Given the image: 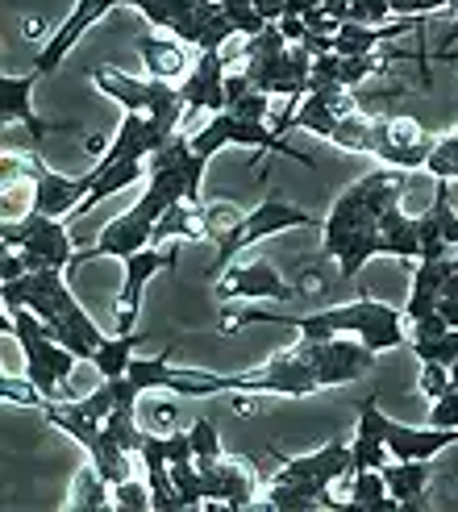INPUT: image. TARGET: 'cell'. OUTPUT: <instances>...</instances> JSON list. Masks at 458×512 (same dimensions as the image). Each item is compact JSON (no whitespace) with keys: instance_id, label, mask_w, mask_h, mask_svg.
<instances>
[{"instance_id":"cell-7","label":"cell","mask_w":458,"mask_h":512,"mask_svg":"<svg viewBox=\"0 0 458 512\" xmlns=\"http://www.w3.org/2000/svg\"><path fill=\"white\" fill-rule=\"evenodd\" d=\"M296 354L317 371L321 388H338V383L359 379L375 363V350L363 338H354V334H338V338H325V342L300 338L296 342Z\"/></svg>"},{"instance_id":"cell-20","label":"cell","mask_w":458,"mask_h":512,"mask_svg":"<svg viewBox=\"0 0 458 512\" xmlns=\"http://www.w3.org/2000/svg\"><path fill=\"white\" fill-rule=\"evenodd\" d=\"M217 13H221V0H163V30H171L188 46H200Z\"/></svg>"},{"instance_id":"cell-19","label":"cell","mask_w":458,"mask_h":512,"mask_svg":"<svg viewBox=\"0 0 458 512\" xmlns=\"http://www.w3.org/2000/svg\"><path fill=\"white\" fill-rule=\"evenodd\" d=\"M454 442H458V429H446V425H425V429L400 425V421L388 425V450H392V458H417V463H429V458L442 454Z\"/></svg>"},{"instance_id":"cell-18","label":"cell","mask_w":458,"mask_h":512,"mask_svg":"<svg viewBox=\"0 0 458 512\" xmlns=\"http://www.w3.org/2000/svg\"><path fill=\"white\" fill-rule=\"evenodd\" d=\"M284 479H313V483H325V488H334L350 475V446L342 442H329L313 454H300V458H284V467H279Z\"/></svg>"},{"instance_id":"cell-39","label":"cell","mask_w":458,"mask_h":512,"mask_svg":"<svg viewBox=\"0 0 458 512\" xmlns=\"http://www.w3.org/2000/svg\"><path fill=\"white\" fill-rule=\"evenodd\" d=\"M254 9H259L263 21H279L288 13V0H254Z\"/></svg>"},{"instance_id":"cell-4","label":"cell","mask_w":458,"mask_h":512,"mask_svg":"<svg viewBox=\"0 0 458 512\" xmlns=\"http://www.w3.org/2000/svg\"><path fill=\"white\" fill-rule=\"evenodd\" d=\"M188 142H192V150H196L200 159H213L221 146H254V150H271V155H288V159H296V163H304V167H317L309 155H300V150H292L275 130H267L263 121L238 117L234 109L213 113V121H209L200 134H192Z\"/></svg>"},{"instance_id":"cell-40","label":"cell","mask_w":458,"mask_h":512,"mask_svg":"<svg viewBox=\"0 0 458 512\" xmlns=\"http://www.w3.org/2000/svg\"><path fill=\"white\" fill-rule=\"evenodd\" d=\"M438 313L446 317L450 329H458V296H442V300H438Z\"/></svg>"},{"instance_id":"cell-23","label":"cell","mask_w":458,"mask_h":512,"mask_svg":"<svg viewBox=\"0 0 458 512\" xmlns=\"http://www.w3.org/2000/svg\"><path fill=\"white\" fill-rule=\"evenodd\" d=\"M359 338L379 354V350H392V346H404V313L392 309V304L367 296V321L359 329Z\"/></svg>"},{"instance_id":"cell-21","label":"cell","mask_w":458,"mask_h":512,"mask_svg":"<svg viewBox=\"0 0 458 512\" xmlns=\"http://www.w3.org/2000/svg\"><path fill=\"white\" fill-rule=\"evenodd\" d=\"M138 50H142V63H146V71H150V80H184V75L192 71L188 63H192V55L184 50V42L180 38H155V34H142L138 38Z\"/></svg>"},{"instance_id":"cell-8","label":"cell","mask_w":458,"mask_h":512,"mask_svg":"<svg viewBox=\"0 0 458 512\" xmlns=\"http://www.w3.org/2000/svg\"><path fill=\"white\" fill-rule=\"evenodd\" d=\"M321 388L317 371L304 363V358L296 354V346L288 354H275L267 358L263 367L254 371H242V375H229V392H275V396H309Z\"/></svg>"},{"instance_id":"cell-37","label":"cell","mask_w":458,"mask_h":512,"mask_svg":"<svg viewBox=\"0 0 458 512\" xmlns=\"http://www.w3.org/2000/svg\"><path fill=\"white\" fill-rule=\"evenodd\" d=\"M246 92H254V84H250V75H246V71L225 75V109H234Z\"/></svg>"},{"instance_id":"cell-32","label":"cell","mask_w":458,"mask_h":512,"mask_svg":"<svg viewBox=\"0 0 458 512\" xmlns=\"http://www.w3.org/2000/svg\"><path fill=\"white\" fill-rule=\"evenodd\" d=\"M425 171L434 175V179H458V146L450 138H438V146H434V155H429Z\"/></svg>"},{"instance_id":"cell-13","label":"cell","mask_w":458,"mask_h":512,"mask_svg":"<svg viewBox=\"0 0 458 512\" xmlns=\"http://www.w3.org/2000/svg\"><path fill=\"white\" fill-rule=\"evenodd\" d=\"M121 5V0H75V9H71V17L55 30V38H50L42 50H38V59H34V71L38 75H50V71H59L63 67V59L71 55V46L84 38V30L88 25H96L100 17H109L113 9Z\"/></svg>"},{"instance_id":"cell-1","label":"cell","mask_w":458,"mask_h":512,"mask_svg":"<svg viewBox=\"0 0 458 512\" xmlns=\"http://www.w3.org/2000/svg\"><path fill=\"white\" fill-rule=\"evenodd\" d=\"M5 313H9L5 329L25 350V379H30L46 400H55L59 383L71 379L75 363H80V354H71L55 334H50V325L34 309H5Z\"/></svg>"},{"instance_id":"cell-41","label":"cell","mask_w":458,"mask_h":512,"mask_svg":"<svg viewBox=\"0 0 458 512\" xmlns=\"http://www.w3.org/2000/svg\"><path fill=\"white\" fill-rule=\"evenodd\" d=\"M321 5V0H288V13L284 17H304V13H313Z\"/></svg>"},{"instance_id":"cell-36","label":"cell","mask_w":458,"mask_h":512,"mask_svg":"<svg viewBox=\"0 0 458 512\" xmlns=\"http://www.w3.org/2000/svg\"><path fill=\"white\" fill-rule=\"evenodd\" d=\"M446 329H450V325H446V317L434 309V313H425V317H417V321H413V338H442Z\"/></svg>"},{"instance_id":"cell-27","label":"cell","mask_w":458,"mask_h":512,"mask_svg":"<svg viewBox=\"0 0 458 512\" xmlns=\"http://www.w3.org/2000/svg\"><path fill=\"white\" fill-rule=\"evenodd\" d=\"M134 346H142V334H117V338H109L105 346H100L92 354V367L100 371V379H117V375L130 371Z\"/></svg>"},{"instance_id":"cell-43","label":"cell","mask_w":458,"mask_h":512,"mask_svg":"<svg viewBox=\"0 0 458 512\" xmlns=\"http://www.w3.org/2000/svg\"><path fill=\"white\" fill-rule=\"evenodd\" d=\"M446 138H450V142H454V146H458V130H454V134H446Z\"/></svg>"},{"instance_id":"cell-12","label":"cell","mask_w":458,"mask_h":512,"mask_svg":"<svg viewBox=\"0 0 458 512\" xmlns=\"http://www.w3.org/2000/svg\"><path fill=\"white\" fill-rule=\"evenodd\" d=\"M217 300H292L296 288L279 275L267 259H250V263H238L229 267L221 279H217Z\"/></svg>"},{"instance_id":"cell-38","label":"cell","mask_w":458,"mask_h":512,"mask_svg":"<svg viewBox=\"0 0 458 512\" xmlns=\"http://www.w3.org/2000/svg\"><path fill=\"white\" fill-rule=\"evenodd\" d=\"M275 25H279V34H284L292 46H300L304 38H309V25H304V17H279Z\"/></svg>"},{"instance_id":"cell-17","label":"cell","mask_w":458,"mask_h":512,"mask_svg":"<svg viewBox=\"0 0 458 512\" xmlns=\"http://www.w3.org/2000/svg\"><path fill=\"white\" fill-rule=\"evenodd\" d=\"M434 184H438L434 204L421 213V259H446V254H458V213L450 204V179H434Z\"/></svg>"},{"instance_id":"cell-25","label":"cell","mask_w":458,"mask_h":512,"mask_svg":"<svg viewBox=\"0 0 458 512\" xmlns=\"http://www.w3.org/2000/svg\"><path fill=\"white\" fill-rule=\"evenodd\" d=\"M167 238H209V225H205V209H196V204L180 200V204H171V209L159 217L155 225V234H150V246H163Z\"/></svg>"},{"instance_id":"cell-29","label":"cell","mask_w":458,"mask_h":512,"mask_svg":"<svg viewBox=\"0 0 458 512\" xmlns=\"http://www.w3.org/2000/svg\"><path fill=\"white\" fill-rule=\"evenodd\" d=\"M221 9H225V17L234 21V30L238 34H246V38H254V34H263L271 21H263L259 17V9H254V0H221Z\"/></svg>"},{"instance_id":"cell-35","label":"cell","mask_w":458,"mask_h":512,"mask_svg":"<svg viewBox=\"0 0 458 512\" xmlns=\"http://www.w3.org/2000/svg\"><path fill=\"white\" fill-rule=\"evenodd\" d=\"M142 417V413H138ZM142 429H155V433H171L175 429V408L171 404H150L146 417H142Z\"/></svg>"},{"instance_id":"cell-2","label":"cell","mask_w":458,"mask_h":512,"mask_svg":"<svg viewBox=\"0 0 458 512\" xmlns=\"http://www.w3.org/2000/svg\"><path fill=\"white\" fill-rule=\"evenodd\" d=\"M92 84L105 92V96H113L117 105H125V113L150 117L163 138L180 134V121L188 117L184 88H175V84H167V80H134V75H125V71L96 67V71H92Z\"/></svg>"},{"instance_id":"cell-6","label":"cell","mask_w":458,"mask_h":512,"mask_svg":"<svg viewBox=\"0 0 458 512\" xmlns=\"http://www.w3.org/2000/svg\"><path fill=\"white\" fill-rule=\"evenodd\" d=\"M309 225H321V217H313V213H304V209H296V204H288V200H263L254 213H246L229 234L217 242V263L209 267V275H217L221 271V263H229L234 254L242 250V246H254L259 238H271V234H284V229H309Z\"/></svg>"},{"instance_id":"cell-33","label":"cell","mask_w":458,"mask_h":512,"mask_svg":"<svg viewBox=\"0 0 458 512\" xmlns=\"http://www.w3.org/2000/svg\"><path fill=\"white\" fill-rule=\"evenodd\" d=\"M450 367L446 363H421V392L429 396V400H442L446 392H450Z\"/></svg>"},{"instance_id":"cell-31","label":"cell","mask_w":458,"mask_h":512,"mask_svg":"<svg viewBox=\"0 0 458 512\" xmlns=\"http://www.w3.org/2000/svg\"><path fill=\"white\" fill-rule=\"evenodd\" d=\"M113 508H130V512H150L155 508V492H150V483L142 488V483L134 479H125L113 488Z\"/></svg>"},{"instance_id":"cell-3","label":"cell","mask_w":458,"mask_h":512,"mask_svg":"<svg viewBox=\"0 0 458 512\" xmlns=\"http://www.w3.org/2000/svg\"><path fill=\"white\" fill-rule=\"evenodd\" d=\"M0 238H5V246L21 250L25 263H30V271H46V267H71L75 259V242L67 234V225L59 217H42V213H25L21 221H5V229H0Z\"/></svg>"},{"instance_id":"cell-16","label":"cell","mask_w":458,"mask_h":512,"mask_svg":"<svg viewBox=\"0 0 458 512\" xmlns=\"http://www.w3.org/2000/svg\"><path fill=\"white\" fill-rule=\"evenodd\" d=\"M180 88L188 113H225V50H200Z\"/></svg>"},{"instance_id":"cell-14","label":"cell","mask_w":458,"mask_h":512,"mask_svg":"<svg viewBox=\"0 0 458 512\" xmlns=\"http://www.w3.org/2000/svg\"><path fill=\"white\" fill-rule=\"evenodd\" d=\"M200 479H205V508H250L254 504V479L246 471V463H234V458H209V463H196Z\"/></svg>"},{"instance_id":"cell-22","label":"cell","mask_w":458,"mask_h":512,"mask_svg":"<svg viewBox=\"0 0 458 512\" xmlns=\"http://www.w3.org/2000/svg\"><path fill=\"white\" fill-rule=\"evenodd\" d=\"M379 234H384V254H392V259H421V217H404L400 204L379 213Z\"/></svg>"},{"instance_id":"cell-30","label":"cell","mask_w":458,"mask_h":512,"mask_svg":"<svg viewBox=\"0 0 458 512\" xmlns=\"http://www.w3.org/2000/svg\"><path fill=\"white\" fill-rule=\"evenodd\" d=\"M188 438H192V454H196V463H209V458H221V433L213 429V421H209V417L192 421Z\"/></svg>"},{"instance_id":"cell-15","label":"cell","mask_w":458,"mask_h":512,"mask_svg":"<svg viewBox=\"0 0 458 512\" xmlns=\"http://www.w3.org/2000/svg\"><path fill=\"white\" fill-rule=\"evenodd\" d=\"M388 425L392 417L379 413V400L367 396L359 404V433H354V446H350V475L354 471H384L388 467Z\"/></svg>"},{"instance_id":"cell-24","label":"cell","mask_w":458,"mask_h":512,"mask_svg":"<svg viewBox=\"0 0 458 512\" xmlns=\"http://www.w3.org/2000/svg\"><path fill=\"white\" fill-rule=\"evenodd\" d=\"M384 479H388V492L396 496V504L404 512H413V508H421L425 488H429V463H417V458H396V463L384 467Z\"/></svg>"},{"instance_id":"cell-34","label":"cell","mask_w":458,"mask_h":512,"mask_svg":"<svg viewBox=\"0 0 458 512\" xmlns=\"http://www.w3.org/2000/svg\"><path fill=\"white\" fill-rule=\"evenodd\" d=\"M388 17H392L388 0H354L350 5V21H359V25H384Z\"/></svg>"},{"instance_id":"cell-9","label":"cell","mask_w":458,"mask_h":512,"mask_svg":"<svg viewBox=\"0 0 458 512\" xmlns=\"http://www.w3.org/2000/svg\"><path fill=\"white\" fill-rule=\"evenodd\" d=\"M25 175L34 179V204H30V209L42 213V217H59V221H63L67 213L80 209L84 196L96 188V175H92V171L67 179V175H59V171H50V167L38 159V150H34L30 159H25Z\"/></svg>"},{"instance_id":"cell-5","label":"cell","mask_w":458,"mask_h":512,"mask_svg":"<svg viewBox=\"0 0 458 512\" xmlns=\"http://www.w3.org/2000/svg\"><path fill=\"white\" fill-rule=\"evenodd\" d=\"M438 138L421 130L413 117H371V138H367V155H375L384 167H404V171H421L434 155Z\"/></svg>"},{"instance_id":"cell-11","label":"cell","mask_w":458,"mask_h":512,"mask_svg":"<svg viewBox=\"0 0 458 512\" xmlns=\"http://www.w3.org/2000/svg\"><path fill=\"white\" fill-rule=\"evenodd\" d=\"M125 263V284H121V296H117V334H134V321H138V309H142V288L146 279H155L159 271H175L180 263V250H134Z\"/></svg>"},{"instance_id":"cell-26","label":"cell","mask_w":458,"mask_h":512,"mask_svg":"<svg viewBox=\"0 0 458 512\" xmlns=\"http://www.w3.org/2000/svg\"><path fill=\"white\" fill-rule=\"evenodd\" d=\"M71 512H105L113 508V483L96 471V463H88L71 483V500H67Z\"/></svg>"},{"instance_id":"cell-28","label":"cell","mask_w":458,"mask_h":512,"mask_svg":"<svg viewBox=\"0 0 458 512\" xmlns=\"http://www.w3.org/2000/svg\"><path fill=\"white\" fill-rule=\"evenodd\" d=\"M413 354L421 363H458V329H446L442 338H413Z\"/></svg>"},{"instance_id":"cell-10","label":"cell","mask_w":458,"mask_h":512,"mask_svg":"<svg viewBox=\"0 0 458 512\" xmlns=\"http://www.w3.org/2000/svg\"><path fill=\"white\" fill-rule=\"evenodd\" d=\"M34 84H38V71L30 75H0V121L9 125H25V134H30V150H38L50 134H71L67 121H42L34 113Z\"/></svg>"},{"instance_id":"cell-42","label":"cell","mask_w":458,"mask_h":512,"mask_svg":"<svg viewBox=\"0 0 458 512\" xmlns=\"http://www.w3.org/2000/svg\"><path fill=\"white\" fill-rule=\"evenodd\" d=\"M442 296H458V254L450 259V279H446V292Z\"/></svg>"}]
</instances>
